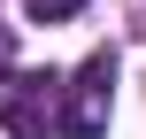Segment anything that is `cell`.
Returning <instances> with one entry per match:
<instances>
[{
    "mask_svg": "<svg viewBox=\"0 0 146 139\" xmlns=\"http://www.w3.org/2000/svg\"><path fill=\"white\" fill-rule=\"evenodd\" d=\"M0 132L54 139L62 132V77L54 70H0Z\"/></svg>",
    "mask_w": 146,
    "mask_h": 139,
    "instance_id": "1",
    "label": "cell"
},
{
    "mask_svg": "<svg viewBox=\"0 0 146 139\" xmlns=\"http://www.w3.org/2000/svg\"><path fill=\"white\" fill-rule=\"evenodd\" d=\"M108 116H115V54L100 46V54L62 85V132H54V139H100Z\"/></svg>",
    "mask_w": 146,
    "mask_h": 139,
    "instance_id": "2",
    "label": "cell"
},
{
    "mask_svg": "<svg viewBox=\"0 0 146 139\" xmlns=\"http://www.w3.org/2000/svg\"><path fill=\"white\" fill-rule=\"evenodd\" d=\"M23 8H31V23H62V15H77L85 0H23Z\"/></svg>",
    "mask_w": 146,
    "mask_h": 139,
    "instance_id": "3",
    "label": "cell"
},
{
    "mask_svg": "<svg viewBox=\"0 0 146 139\" xmlns=\"http://www.w3.org/2000/svg\"><path fill=\"white\" fill-rule=\"evenodd\" d=\"M0 62H8V23H0Z\"/></svg>",
    "mask_w": 146,
    "mask_h": 139,
    "instance_id": "4",
    "label": "cell"
}]
</instances>
